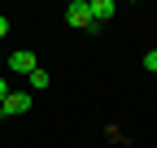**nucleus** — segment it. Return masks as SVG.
<instances>
[{
	"mask_svg": "<svg viewBox=\"0 0 157 148\" xmlns=\"http://www.w3.org/2000/svg\"><path fill=\"white\" fill-rule=\"evenodd\" d=\"M87 13H92V22L101 26V22H109V17L118 13V5L113 0H87Z\"/></svg>",
	"mask_w": 157,
	"mask_h": 148,
	"instance_id": "4",
	"label": "nucleus"
},
{
	"mask_svg": "<svg viewBox=\"0 0 157 148\" xmlns=\"http://www.w3.org/2000/svg\"><path fill=\"white\" fill-rule=\"evenodd\" d=\"M48 83H52V74H48L44 65H39V70H31V74H26V87H31V91H44Z\"/></svg>",
	"mask_w": 157,
	"mask_h": 148,
	"instance_id": "5",
	"label": "nucleus"
},
{
	"mask_svg": "<svg viewBox=\"0 0 157 148\" xmlns=\"http://www.w3.org/2000/svg\"><path fill=\"white\" fill-rule=\"evenodd\" d=\"M5 96H9V83H5V79H0V100H5Z\"/></svg>",
	"mask_w": 157,
	"mask_h": 148,
	"instance_id": "8",
	"label": "nucleus"
},
{
	"mask_svg": "<svg viewBox=\"0 0 157 148\" xmlns=\"http://www.w3.org/2000/svg\"><path fill=\"white\" fill-rule=\"evenodd\" d=\"M31 109V91H13L9 87V96L0 100V118H17V113H26Z\"/></svg>",
	"mask_w": 157,
	"mask_h": 148,
	"instance_id": "2",
	"label": "nucleus"
},
{
	"mask_svg": "<svg viewBox=\"0 0 157 148\" xmlns=\"http://www.w3.org/2000/svg\"><path fill=\"white\" fill-rule=\"evenodd\" d=\"M66 22H70L74 31H96L92 13H87V0H70V5H66Z\"/></svg>",
	"mask_w": 157,
	"mask_h": 148,
	"instance_id": "1",
	"label": "nucleus"
},
{
	"mask_svg": "<svg viewBox=\"0 0 157 148\" xmlns=\"http://www.w3.org/2000/svg\"><path fill=\"white\" fill-rule=\"evenodd\" d=\"M9 70H13V74H31V70H39V61H35L31 48H13V52H9Z\"/></svg>",
	"mask_w": 157,
	"mask_h": 148,
	"instance_id": "3",
	"label": "nucleus"
},
{
	"mask_svg": "<svg viewBox=\"0 0 157 148\" xmlns=\"http://www.w3.org/2000/svg\"><path fill=\"white\" fill-rule=\"evenodd\" d=\"M144 70H153V74H157V48H148V52H144Z\"/></svg>",
	"mask_w": 157,
	"mask_h": 148,
	"instance_id": "6",
	"label": "nucleus"
},
{
	"mask_svg": "<svg viewBox=\"0 0 157 148\" xmlns=\"http://www.w3.org/2000/svg\"><path fill=\"white\" fill-rule=\"evenodd\" d=\"M5 35H9V17L0 13V39H5Z\"/></svg>",
	"mask_w": 157,
	"mask_h": 148,
	"instance_id": "7",
	"label": "nucleus"
}]
</instances>
